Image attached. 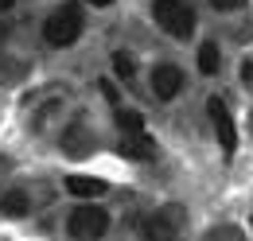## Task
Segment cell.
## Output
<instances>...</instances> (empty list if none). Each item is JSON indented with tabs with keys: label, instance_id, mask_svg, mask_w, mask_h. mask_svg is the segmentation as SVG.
Listing matches in <instances>:
<instances>
[{
	"label": "cell",
	"instance_id": "cell-4",
	"mask_svg": "<svg viewBox=\"0 0 253 241\" xmlns=\"http://www.w3.org/2000/svg\"><path fill=\"white\" fill-rule=\"evenodd\" d=\"M207 113H211V124H214V132H218L222 152H226V156H234V148H238V132H234V120H230L226 101L211 97V101H207Z\"/></svg>",
	"mask_w": 253,
	"mask_h": 241
},
{
	"label": "cell",
	"instance_id": "cell-16",
	"mask_svg": "<svg viewBox=\"0 0 253 241\" xmlns=\"http://www.w3.org/2000/svg\"><path fill=\"white\" fill-rule=\"evenodd\" d=\"M90 4H97V8H105V4H113V0H90Z\"/></svg>",
	"mask_w": 253,
	"mask_h": 241
},
{
	"label": "cell",
	"instance_id": "cell-6",
	"mask_svg": "<svg viewBox=\"0 0 253 241\" xmlns=\"http://www.w3.org/2000/svg\"><path fill=\"white\" fill-rule=\"evenodd\" d=\"M152 90H156V97L171 101L175 93L183 90V74H179V66H171V62L156 66V70H152Z\"/></svg>",
	"mask_w": 253,
	"mask_h": 241
},
{
	"label": "cell",
	"instance_id": "cell-10",
	"mask_svg": "<svg viewBox=\"0 0 253 241\" xmlns=\"http://www.w3.org/2000/svg\"><path fill=\"white\" fill-rule=\"evenodd\" d=\"M199 70H203V74H214V70H218V47H214V43H203V47H199Z\"/></svg>",
	"mask_w": 253,
	"mask_h": 241
},
{
	"label": "cell",
	"instance_id": "cell-13",
	"mask_svg": "<svg viewBox=\"0 0 253 241\" xmlns=\"http://www.w3.org/2000/svg\"><path fill=\"white\" fill-rule=\"evenodd\" d=\"M218 12H234V8H242V0H211Z\"/></svg>",
	"mask_w": 253,
	"mask_h": 241
},
{
	"label": "cell",
	"instance_id": "cell-5",
	"mask_svg": "<svg viewBox=\"0 0 253 241\" xmlns=\"http://www.w3.org/2000/svg\"><path fill=\"white\" fill-rule=\"evenodd\" d=\"M179 230V210H160L144 218V241H175Z\"/></svg>",
	"mask_w": 253,
	"mask_h": 241
},
{
	"label": "cell",
	"instance_id": "cell-9",
	"mask_svg": "<svg viewBox=\"0 0 253 241\" xmlns=\"http://www.w3.org/2000/svg\"><path fill=\"white\" fill-rule=\"evenodd\" d=\"M0 214H8V218L28 214V195H24V191H8V195L0 199Z\"/></svg>",
	"mask_w": 253,
	"mask_h": 241
},
{
	"label": "cell",
	"instance_id": "cell-8",
	"mask_svg": "<svg viewBox=\"0 0 253 241\" xmlns=\"http://www.w3.org/2000/svg\"><path fill=\"white\" fill-rule=\"evenodd\" d=\"M66 187H70V195H78V199H97V195H105V183L94 179V175H70Z\"/></svg>",
	"mask_w": 253,
	"mask_h": 241
},
{
	"label": "cell",
	"instance_id": "cell-11",
	"mask_svg": "<svg viewBox=\"0 0 253 241\" xmlns=\"http://www.w3.org/2000/svg\"><path fill=\"white\" fill-rule=\"evenodd\" d=\"M117 124H121V132H144V117L140 113H117Z\"/></svg>",
	"mask_w": 253,
	"mask_h": 241
},
{
	"label": "cell",
	"instance_id": "cell-12",
	"mask_svg": "<svg viewBox=\"0 0 253 241\" xmlns=\"http://www.w3.org/2000/svg\"><path fill=\"white\" fill-rule=\"evenodd\" d=\"M113 70H117L121 78H132V74H136V62L128 59V55H113Z\"/></svg>",
	"mask_w": 253,
	"mask_h": 241
},
{
	"label": "cell",
	"instance_id": "cell-15",
	"mask_svg": "<svg viewBox=\"0 0 253 241\" xmlns=\"http://www.w3.org/2000/svg\"><path fill=\"white\" fill-rule=\"evenodd\" d=\"M12 4H16V0H0V12H8V8H12Z\"/></svg>",
	"mask_w": 253,
	"mask_h": 241
},
{
	"label": "cell",
	"instance_id": "cell-7",
	"mask_svg": "<svg viewBox=\"0 0 253 241\" xmlns=\"http://www.w3.org/2000/svg\"><path fill=\"white\" fill-rule=\"evenodd\" d=\"M117 152L125 160H148V156H156V144H152L148 132H121V148Z\"/></svg>",
	"mask_w": 253,
	"mask_h": 241
},
{
	"label": "cell",
	"instance_id": "cell-2",
	"mask_svg": "<svg viewBox=\"0 0 253 241\" xmlns=\"http://www.w3.org/2000/svg\"><path fill=\"white\" fill-rule=\"evenodd\" d=\"M152 16H156V24L168 35H175V39H187L191 31H195V12H191L183 0H156L152 4Z\"/></svg>",
	"mask_w": 253,
	"mask_h": 241
},
{
	"label": "cell",
	"instance_id": "cell-14",
	"mask_svg": "<svg viewBox=\"0 0 253 241\" xmlns=\"http://www.w3.org/2000/svg\"><path fill=\"white\" fill-rule=\"evenodd\" d=\"M242 78H246V82H253V62H246V66H242Z\"/></svg>",
	"mask_w": 253,
	"mask_h": 241
},
{
	"label": "cell",
	"instance_id": "cell-1",
	"mask_svg": "<svg viewBox=\"0 0 253 241\" xmlns=\"http://www.w3.org/2000/svg\"><path fill=\"white\" fill-rule=\"evenodd\" d=\"M43 35H47L51 47H70L82 35V8L78 4H63L59 12H51L47 24H43Z\"/></svg>",
	"mask_w": 253,
	"mask_h": 241
},
{
	"label": "cell",
	"instance_id": "cell-3",
	"mask_svg": "<svg viewBox=\"0 0 253 241\" xmlns=\"http://www.w3.org/2000/svg\"><path fill=\"white\" fill-rule=\"evenodd\" d=\"M66 230H70V238H78V241H94L109 230V214L101 210V206H78V210L70 214Z\"/></svg>",
	"mask_w": 253,
	"mask_h": 241
}]
</instances>
